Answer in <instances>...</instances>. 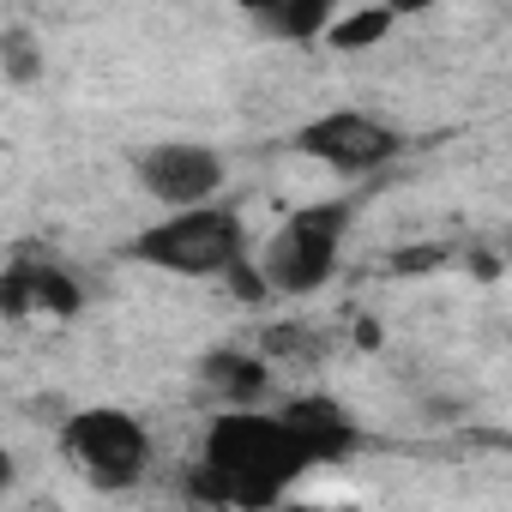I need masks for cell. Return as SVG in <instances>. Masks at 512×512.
<instances>
[{
  "mask_svg": "<svg viewBox=\"0 0 512 512\" xmlns=\"http://www.w3.org/2000/svg\"><path fill=\"white\" fill-rule=\"evenodd\" d=\"M302 476H314L308 452L284 428L272 404L260 410H217L199 434V464H193V494L229 512H278L296 500Z\"/></svg>",
  "mask_w": 512,
  "mask_h": 512,
  "instance_id": "cell-1",
  "label": "cell"
},
{
  "mask_svg": "<svg viewBox=\"0 0 512 512\" xmlns=\"http://www.w3.org/2000/svg\"><path fill=\"white\" fill-rule=\"evenodd\" d=\"M121 253H127L133 266H145V272L193 278V284L199 278H217L241 302H266V284H260V272H253V235H247L241 211L223 205V199L193 205V211H163Z\"/></svg>",
  "mask_w": 512,
  "mask_h": 512,
  "instance_id": "cell-2",
  "label": "cell"
},
{
  "mask_svg": "<svg viewBox=\"0 0 512 512\" xmlns=\"http://www.w3.org/2000/svg\"><path fill=\"white\" fill-rule=\"evenodd\" d=\"M356 217H362V199H350V193L296 205L260 247H253V272H260L266 296H290V302L320 296L344 272Z\"/></svg>",
  "mask_w": 512,
  "mask_h": 512,
  "instance_id": "cell-3",
  "label": "cell"
},
{
  "mask_svg": "<svg viewBox=\"0 0 512 512\" xmlns=\"http://www.w3.org/2000/svg\"><path fill=\"white\" fill-rule=\"evenodd\" d=\"M55 446L67 458V470L97 488V494H127L151 476L157 464V440L145 428V416L121 410V404H85L55 428Z\"/></svg>",
  "mask_w": 512,
  "mask_h": 512,
  "instance_id": "cell-4",
  "label": "cell"
},
{
  "mask_svg": "<svg viewBox=\"0 0 512 512\" xmlns=\"http://www.w3.org/2000/svg\"><path fill=\"white\" fill-rule=\"evenodd\" d=\"M290 145L314 157L320 169H332L338 181H374L380 169H392L410 151V133L374 109H320L296 127Z\"/></svg>",
  "mask_w": 512,
  "mask_h": 512,
  "instance_id": "cell-5",
  "label": "cell"
},
{
  "mask_svg": "<svg viewBox=\"0 0 512 512\" xmlns=\"http://www.w3.org/2000/svg\"><path fill=\"white\" fill-rule=\"evenodd\" d=\"M133 175L145 187V199H157L163 211H193V205H211L223 199L229 187V163L217 145L205 139H157L133 157Z\"/></svg>",
  "mask_w": 512,
  "mask_h": 512,
  "instance_id": "cell-6",
  "label": "cell"
},
{
  "mask_svg": "<svg viewBox=\"0 0 512 512\" xmlns=\"http://www.w3.org/2000/svg\"><path fill=\"white\" fill-rule=\"evenodd\" d=\"M85 314V284L43 253H19L13 266H0V320H79Z\"/></svg>",
  "mask_w": 512,
  "mask_h": 512,
  "instance_id": "cell-7",
  "label": "cell"
},
{
  "mask_svg": "<svg viewBox=\"0 0 512 512\" xmlns=\"http://www.w3.org/2000/svg\"><path fill=\"white\" fill-rule=\"evenodd\" d=\"M272 410L284 416V428L296 434V446L308 452V464H314V470L344 464V458L362 446L356 416H350L332 392H296V398H284V404H272Z\"/></svg>",
  "mask_w": 512,
  "mask_h": 512,
  "instance_id": "cell-8",
  "label": "cell"
},
{
  "mask_svg": "<svg viewBox=\"0 0 512 512\" xmlns=\"http://www.w3.org/2000/svg\"><path fill=\"white\" fill-rule=\"evenodd\" d=\"M199 386H205L223 410H260L266 392H272V356L235 350V344L205 350V356H199Z\"/></svg>",
  "mask_w": 512,
  "mask_h": 512,
  "instance_id": "cell-9",
  "label": "cell"
},
{
  "mask_svg": "<svg viewBox=\"0 0 512 512\" xmlns=\"http://www.w3.org/2000/svg\"><path fill=\"white\" fill-rule=\"evenodd\" d=\"M338 19V0H266V7H247V25L272 37V43H290V49H308V43H326Z\"/></svg>",
  "mask_w": 512,
  "mask_h": 512,
  "instance_id": "cell-10",
  "label": "cell"
},
{
  "mask_svg": "<svg viewBox=\"0 0 512 512\" xmlns=\"http://www.w3.org/2000/svg\"><path fill=\"white\" fill-rule=\"evenodd\" d=\"M392 25H398V7H386V0H374V7H350V13L338 7V19L326 31V49H344V55L374 49V43L392 37Z\"/></svg>",
  "mask_w": 512,
  "mask_h": 512,
  "instance_id": "cell-11",
  "label": "cell"
},
{
  "mask_svg": "<svg viewBox=\"0 0 512 512\" xmlns=\"http://www.w3.org/2000/svg\"><path fill=\"white\" fill-rule=\"evenodd\" d=\"M0 67H7L13 85L43 79V37L31 25H7V31H0Z\"/></svg>",
  "mask_w": 512,
  "mask_h": 512,
  "instance_id": "cell-12",
  "label": "cell"
},
{
  "mask_svg": "<svg viewBox=\"0 0 512 512\" xmlns=\"http://www.w3.org/2000/svg\"><path fill=\"white\" fill-rule=\"evenodd\" d=\"M13 488H19V458H13V446H0V500Z\"/></svg>",
  "mask_w": 512,
  "mask_h": 512,
  "instance_id": "cell-13",
  "label": "cell"
},
{
  "mask_svg": "<svg viewBox=\"0 0 512 512\" xmlns=\"http://www.w3.org/2000/svg\"><path fill=\"white\" fill-rule=\"evenodd\" d=\"M25 512H61V506H55V500H31Z\"/></svg>",
  "mask_w": 512,
  "mask_h": 512,
  "instance_id": "cell-14",
  "label": "cell"
},
{
  "mask_svg": "<svg viewBox=\"0 0 512 512\" xmlns=\"http://www.w3.org/2000/svg\"><path fill=\"white\" fill-rule=\"evenodd\" d=\"M278 512H320V506H296V500H284V506H278Z\"/></svg>",
  "mask_w": 512,
  "mask_h": 512,
  "instance_id": "cell-15",
  "label": "cell"
}]
</instances>
